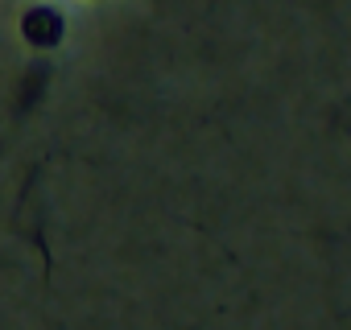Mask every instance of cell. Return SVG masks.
I'll use <instances>...</instances> for the list:
<instances>
[{
    "instance_id": "1",
    "label": "cell",
    "mask_w": 351,
    "mask_h": 330,
    "mask_svg": "<svg viewBox=\"0 0 351 330\" xmlns=\"http://www.w3.org/2000/svg\"><path fill=\"white\" fill-rule=\"evenodd\" d=\"M21 38H25L34 50H54V46H62V38H66V21H62L58 9L38 5V9H29V13L21 17Z\"/></svg>"
}]
</instances>
